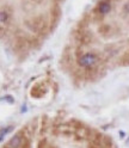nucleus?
<instances>
[{
	"instance_id": "2",
	"label": "nucleus",
	"mask_w": 129,
	"mask_h": 148,
	"mask_svg": "<svg viewBox=\"0 0 129 148\" xmlns=\"http://www.w3.org/2000/svg\"><path fill=\"white\" fill-rule=\"evenodd\" d=\"M22 145H23V136L21 134L14 135L8 141V148H21Z\"/></svg>"
},
{
	"instance_id": "7",
	"label": "nucleus",
	"mask_w": 129,
	"mask_h": 148,
	"mask_svg": "<svg viewBox=\"0 0 129 148\" xmlns=\"http://www.w3.org/2000/svg\"><path fill=\"white\" fill-rule=\"evenodd\" d=\"M124 63L127 64V66H129V53H127L126 58H124Z\"/></svg>"
},
{
	"instance_id": "8",
	"label": "nucleus",
	"mask_w": 129,
	"mask_h": 148,
	"mask_svg": "<svg viewBox=\"0 0 129 148\" xmlns=\"http://www.w3.org/2000/svg\"><path fill=\"white\" fill-rule=\"evenodd\" d=\"M119 136H121V137H124V133H123V132H119Z\"/></svg>"
},
{
	"instance_id": "6",
	"label": "nucleus",
	"mask_w": 129,
	"mask_h": 148,
	"mask_svg": "<svg viewBox=\"0 0 129 148\" xmlns=\"http://www.w3.org/2000/svg\"><path fill=\"white\" fill-rule=\"evenodd\" d=\"M12 129H13L12 127H7V128L3 129V130H1V132H0V136H1V137H3V136H4L5 134H7V133H10V132L12 130Z\"/></svg>"
},
{
	"instance_id": "1",
	"label": "nucleus",
	"mask_w": 129,
	"mask_h": 148,
	"mask_svg": "<svg viewBox=\"0 0 129 148\" xmlns=\"http://www.w3.org/2000/svg\"><path fill=\"white\" fill-rule=\"evenodd\" d=\"M98 62V56L95 53H84L78 58V64L82 68L91 69Z\"/></svg>"
},
{
	"instance_id": "4",
	"label": "nucleus",
	"mask_w": 129,
	"mask_h": 148,
	"mask_svg": "<svg viewBox=\"0 0 129 148\" xmlns=\"http://www.w3.org/2000/svg\"><path fill=\"white\" fill-rule=\"evenodd\" d=\"M11 14L5 10H0V24H5L10 21Z\"/></svg>"
},
{
	"instance_id": "3",
	"label": "nucleus",
	"mask_w": 129,
	"mask_h": 148,
	"mask_svg": "<svg viewBox=\"0 0 129 148\" xmlns=\"http://www.w3.org/2000/svg\"><path fill=\"white\" fill-rule=\"evenodd\" d=\"M110 10H111V4H110L108 0H103V1L98 5V12L100 14H106L110 12Z\"/></svg>"
},
{
	"instance_id": "5",
	"label": "nucleus",
	"mask_w": 129,
	"mask_h": 148,
	"mask_svg": "<svg viewBox=\"0 0 129 148\" xmlns=\"http://www.w3.org/2000/svg\"><path fill=\"white\" fill-rule=\"evenodd\" d=\"M122 12L124 16H129V3L124 4L123 5V8H122Z\"/></svg>"
}]
</instances>
